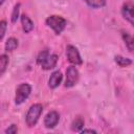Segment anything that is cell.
Returning <instances> with one entry per match:
<instances>
[{
  "mask_svg": "<svg viewBox=\"0 0 134 134\" xmlns=\"http://www.w3.org/2000/svg\"><path fill=\"white\" fill-rule=\"evenodd\" d=\"M45 22H46L47 26L50 27L57 35H60L65 29L66 24H67V21L65 18H63L61 16H57V15L49 16Z\"/></svg>",
  "mask_w": 134,
  "mask_h": 134,
  "instance_id": "1",
  "label": "cell"
},
{
  "mask_svg": "<svg viewBox=\"0 0 134 134\" xmlns=\"http://www.w3.org/2000/svg\"><path fill=\"white\" fill-rule=\"evenodd\" d=\"M43 112V106L41 104H34L29 107L27 113H26V116H25V120H26V124L28 127H34L38 120H39V117L41 116Z\"/></svg>",
  "mask_w": 134,
  "mask_h": 134,
  "instance_id": "2",
  "label": "cell"
},
{
  "mask_svg": "<svg viewBox=\"0 0 134 134\" xmlns=\"http://www.w3.org/2000/svg\"><path fill=\"white\" fill-rule=\"evenodd\" d=\"M30 92H31L30 85L27 83H21L16 89V96H15L16 105H21L25 99H27Z\"/></svg>",
  "mask_w": 134,
  "mask_h": 134,
  "instance_id": "3",
  "label": "cell"
},
{
  "mask_svg": "<svg viewBox=\"0 0 134 134\" xmlns=\"http://www.w3.org/2000/svg\"><path fill=\"white\" fill-rule=\"evenodd\" d=\"M80 74L75 66H69L66 69V81H65V87L66 88H71L73 87L77 81H79Z\"/></svg>",
  "mask_w": 134,
  "mask_h": 134,
  "instance_id": "4",
  "label": "cell"
},
{
  "mask_svg": "<svg viewBox=\"0 0 134 134\" xmlns=\"http://www.w3.org/2000/svg\"><path fill=\"white\" fill-rule=\"evenodd\" d=\"M66 57H67V60L69 61V63H71L73 65L83 64V60L81 58V54H80L77 48L74 47L73 45H68L66 47Z\"/></svg>",
  "mask_w": 134,
  "mask_h": 134,
  "instance_id": "5",
  "label": "cell"
},
{
  "mask_svg": "<svg viewBox=\"0 0 134 134\" xmlns=\"http://www.w3.org/2000/svg\"><path fill=\"white\" fill-rule=\"evenodd\" d=\"M60 120V114L57 111H50L44 117V126L48 129L54 128Z\"/></svg>",
  "mask_w": 134,
  "mask_h": 134,
  "instance_id": "6",
  "label": "cell"
},
{
  "mask_svg": "<svg viewBox=\"0 0 134 134\" xmlns=\"http://www.w3.org/2000/svg\"><path fill=\"white\" fill-rule=\"evenodd\" d=\"M121 14L127 21H129L131 24L134 25V3L132 2L125 3L121 8Z\"/></svg>",
  "mask_w": 134,
  "mask_h": 134,
  "instance_id": "7",
  "label": "cell"
},
{
  "mask_svg": "<svg viewBox=\"0 0 134 134\" xmlns=\"http://www.w3.org/2000/svg\"><path fill=\"white\" fill-rule=\"evenodd\" d=\"M57 63H58V55L57 54H50L49 53L46 57V59L42 62L41 67L43 69H45V70H49V69L54 68L55 65H57Z\"/></svg>",
  "mask_w": 134,
  "mask_h": 134,
  "instance_id": "8",
  "label": "cell"
},
{
  "mask_svg": "<svg viewBox=\"0 0 134 134\" xmlns=\"http://www.w3.org/2000/svg\"><path fill=\"white\" fill-rule=\"evenodd\" d=\"M62 79H63V75H62V72L57 70L54 72L51 73L49 80H48V86L49 88L51 89H55L57 87H59V85L61 84L62 82Z\"/></svg>",
  "mask_w": 134,
  "mask_h": 134,
  "instance_id": "9",
  "label": "cell"
},
{
  "mask_svg": "<svg viewBox=\"0 0 134 134\" xmlns=\"http://www.w3.org/2000/svg\"><path fill=\"white\" fill-rule=\"evenodd\" d=\"M21 23H22V28L24 30V32L28 34L34 29V22L30 20V18L26 15H22L21 16Z\"/></svg>",
  "mask_w": 134,
  "mask_h": 134,
  "instance_id": "10",
  "label": "cell"
},
{
  "mask_svg": "<svg viewBox=\"0 0 134 134\" xmlns=\"http://www.w3.org/2000/svg\"><path fill=\"white\" fill-rule=\"evenodd\" d=\"M121 36H122V40H124L128 50L133 52L134 51V37L132 35H130L129 32H127V31H122Z\"/></svg>",
  "mask_w": 134,
  "mask_h": 134,
  "instance_id": "11",
  "label": "cell"
},
{
  "mask_svg": "<svg viewBox=\"0 0 134 134\" xmlns=\"http://www.w3.org/2000/svg\"><path fill=\"white\" fill-rule=\"evenodd\" d=\"M114 61H115V63H116L119 67H127V66H129V65L132 64L131 59L125 58V57H122V55H115V57H114Z\"/></svg>",
  "mask_w": 134,
  "mask_h": 134,
  "instance_id": "12",
  "label": "cell"
},
{
  "mask_svg": "<svg viewBox=\"0 0 134 134\" xmlns=\"http://www.w3.org/2000/svg\"><path fill=\"white\" fill-rule=\"evenodd\" d=\"M84 124H85L84 122V119L81 116H79V117H76L72 121V124H71V130L74 131V132H81L82 128L84 127Z\"/></svg>",
  "mask_w": 134,
  "mask_h": 134,
  "instance_id": "13",
  "label": "cell"
},
{
  "mask_svg": "<svg viewBox=\"0 0 134 134\" xmlns=\"http://www.w3.org/2000/svg\"><path fill=\"white\" fill-rule=\"evenodd\" d=\"M18 40L16 38H9L7 39L6 43H5V51H13L18 47Z\"/></svg>",
  "mask_w": 134,
  "mask_h": 134,
  "instance_id": "14",
  "label": "cell"
},
{
  "mask_svg": "<svg viewBox=\"0 0 134 134\" xmlns=\"http://www.w3.org/2000/svg\"><path fill=\"white\" fill-rule=\"evenodd\" d=\"M85 1L92 8H100L106 5V0H85Z\"/></svg>",
  "mask_w": 134,
  "mask_h": 134,
  "instance_id": "15",
  "label": "cell"
},
{
  "mask_svg": "<svg viewBox=\"0 0 134 134\" xmlns=\"http://www.w3.org/2000/svg\"><path fill=\"white\" fill-rule=\"evenodd\" d=\"M8 57L6 54H1L0 55V75H2L8 65Z\"/></svg>",
  "mask_w": 134,
  "mask_h": 134,
  "instance_id": "16",
  "label": "cell"
},
{
  "mask_svg": "<svg viewBox=\"0 0 134 134\" xmlns=\"http://www.w3.org/2000/svg\"><path fill=\"white\" fill-rule=\"evenodd\" d=\"M19 10H20V3H17L13 9V13H12V17H10V20L13 23H16L17 20H18V17H19Z\"/></svg>",
  "mask_w": 134,
  "mask_h": 134,
  "instance_id": "17",
  "label": "cell"
},
{
  "mask_svg": "<svg viewBox=\"0 0 134 134\" xmlns=\"http://www.w3.org/2000/svg\"><path fill=\"white\" fill-rule=\"evenodd\" d=\"M49 54V51L47 50V49H45V50H42L39 54H38V58H37V63L39 64V65H41L42 64V62L46 59V57Z\"/></svg>",
  "mask_w": 134,
  "mask_h": 134,
  "instance_id": "18",
  "label": "cell"
},
{
  "mask_svg": "<svg viewBox=\"0 0 134 134\" xmlns=\"http://www.w3.org/2000/svg\"><path fill=\"white\" fill-rule=\"evenodd\" d=\"M5 30H6V22L4 20H2L0 22V40L3 39V37L5 35Z\"/></svg>",
  "mask_w": 134,
  "mask_h": 134,
  "instance_id": "19",
  "label": "cell"
},
{
  "mask_svg": "<svg viewBox=\"0 0 134 134\" xmlns=\"http://www.w3.org/2000/svg\"><path fill=\"white\" fill-rule=\"evenodd\" d=\"M17 131H18L17 126H16V125H10V126L5 130V133H6V134H15V133H17Z\"/></svg>",
  "mask_w": 134,
  "mask_h": 134,
  "instance_id": "20",
  "label": "cell"
},
{
  "mask_svg": "<svg viewBox=\"0 0 134 134\" xmlns=\"http://www.w3.org/2000/svg\"><path fill=\"white\" fill-rule=\"evenodd\" d=\"M81 133H96V131L92 129H82Z\"/></svg>",
  "mask_w": 134,
  "mask_h": 134,
  "instance_id": "21",
  "label": "cell"
},
{
  "mask_svg": "<svg viewBox=\"0 0 134 134\" xmlns=\"http://www.w3.org/2000/svg\"><path fill=\"white\" fill-rule=\"evenodd\" d=\"M3 2H4V0H1V2H0V5H2V4H3Z\"/></svg>",
  "mask_w": 134,
  "mask_h": 134,
  "instance_id": "22",
  "label": "cell"
}]
</instances>
